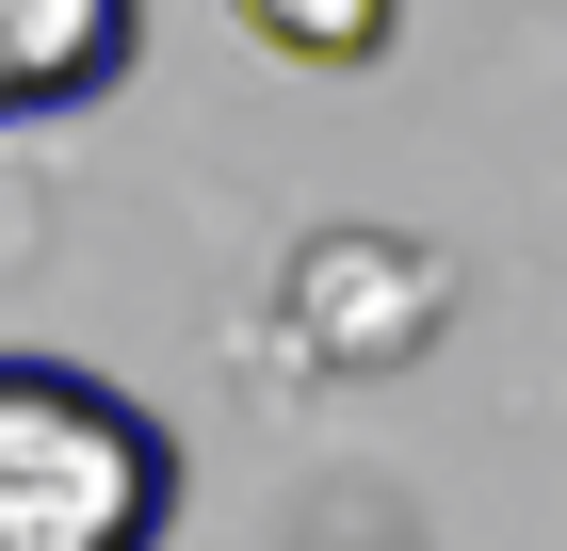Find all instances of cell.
<instances>
[{"label": "cell", "instance_id": "6da1fadb", "mask_svg": "<svg viewBox=\"0 0 567 551\" xmlns=\"http://www.w3.org/2000/svg\"><path fill=\"white\" fill-rule=\"evenodd\" d=\"M178 422L82 357H0V551H163Z\"/></svg>", "mask_w": 567, "mask_h": 551}, {"label": "cell", "instance_id": "7a4b0ae2", "mask_svg": "<svg viewBox=\"0 0 567 551\" xmlns=\"http://www.w3.org/2000/svg\"><path fill=\"white\" fill-rule=\"evenodd\" d=\"M454 244H422V227H308L292 276H276V325H292L308 374H405L437 325H454Z\"/></svg>", "mask_w": 567, "mask_h": 551}, {"label": "cell", "instance_id": "3957f363", "mask_svg": "<svg viewBox=\"0 0 567 551\" xmlns=\"http://www.w3.org/2000/svg\"><path fill=\"white\" fill-rule=\"evenodd\" d=\"M131 49H146V0H0V130H49L82 98H114Z\"/></svg>", "mask_w": 567, "mask_h": 551}, {"label": "cell", "instance_id": "277c9868", "mask_svg": "<svg viewBox=\"0 0 567 551\" xmlns=\"http://www.w3.org/2000/svg\"><path fill=\"white\" fill-rule=\"evenodd\" d=\"M227 17L276 65H390V33H405V0H227Z\"/></svg>", "mask_w": 567, "mask_h": 551}]
</instances>
